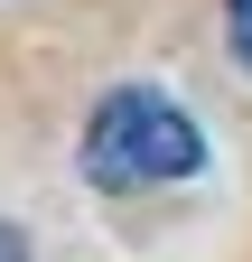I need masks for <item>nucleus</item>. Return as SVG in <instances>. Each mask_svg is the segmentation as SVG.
Segmentation results:
<instances>
[{
    "label": "nucleus",
    "instance_id": "1",
    "mask_svg": "<svg viewBox=\"0 0 252 262\" xmlns=\"http://www.w3.org/2000/svg\"><path fill=\"white\" fill-rule=\"evenodd\" d=\"M206 169V131L187 122L159 84H112L84 122V178L121 196V187H178Z\"/></svg>",
    "mask_w": 252,
    "mask_h": 262
},
{
    "label": "nucleus",
    "instance_id": "2",
    "mask_svg": "<svg viewBox=\"0 0 252 262\" xmlns=\"http://www.w3.org/2000/svg\"><path fill=\"white\" fill-rule=\"evenodd\" d=\"M224 28H234V56L252 66V0H224Z\"/></svg>",
    "mask_w": 252,
    "mask_h": 262
},
{
    "label": "nucleus",
    "instance_id": "3",
    "mask_svg": "<svg viewBox=\"0 0 252 262\" xmlns=\"http://www.w3.org/2000/svg\"><path fill=\"white\" fill-rule=\"evenodd\" d=\"M0 262H28V234H19V225H0Z\"/></svg>",
    "mask_w": 252,
    "mask_h": 262
}]
</instances>
